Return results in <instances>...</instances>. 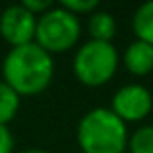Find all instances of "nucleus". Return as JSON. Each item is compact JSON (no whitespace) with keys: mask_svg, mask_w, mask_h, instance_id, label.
Segmentation results:
<instances>
[{"mask_svg":"<svg viewBox=\"0 0 153 153\" xmlns=\"http://www.w3.org/2000/svg\"><path fill=\"white\" fill-rule=\"evenodd\" d=\"M4 82L22 97L37 95L49 87L54 64L51 52L37 43H27L22 47H12L2 64Z\"/></svg>","mask_w":153,"mask_h":153,"instance_id":"nucleus-1","label":"nucleus"},{"mask_svg":"<svg viewBox=\"0 0 153 153\" xmlns=\"http://www.w3.org/2000/svg\"><path fill=\"white\" fill-rule=\"evenodd\" d=\"M78 143L83 153H124L128 147L126 122L111 108L97 107L79 120Z\"/></svg>","mask_w":153,"mask_h":153,"instance_id":"nucleus-2","label":"nucleus"},{"mask_svg":"<svg viewBox=\"0 0 153 153\" xmlns=\"http://www.w3.org/2000/svg\"><path fill=\"white\" fill-rule=\"evenodd\" d=\"M118 66V52L107 41H87L79 47L74 58V74L85 85H103L114 76Z\"/></svg>","mask_w":153,"mask_h":153,"instance_id":"nucleus-3","label":"nucleus"},{"mask_svg":"<svg viewBox=\"0 0 153 153\" xmlns=\"http://www.w3.org/2000/svg\"><path fill=\"white\" fill-rule=\"evenodd\" d=\"M79 39V19L62 6L51 8L37 19L35 43L47 52H64Z\"/></svg>","mask_w":153,"mask_h":153,"instance_id":"nucleus-4","label":"nucleus"},{"mask_svg":"<svg viewBox=\"0 0 153 153\" xmlns=\"http://www.w3.org/2000/svg\"><path fill=\"white\" fill-rule=\"evenodd\" d=\"M35 29H37V18L22 4L8 6L0 16V35L12 47L33 43Z\"/></svg>","mask_w":153,"mask_h":153,"instance_id":"nucleus-5","label":"nucleus"},{"mask_svg":"<svg viewBox=\"0 0 153 153\" xmlns=\"http://www.w3.org/2000/svg\"><path fill=\"white\" fill-rule=\"evenodd\" d=\"M153 107V99L147 87L140 83H130V85L120 87L112 97L111 111L124 122H136L143 116L149 114Z\"/></svg>","mask_w":153,"mask_h":153,"instance_id":"nucleus-6","label":"nucleus"},{"mask_svg":"<svg viewBox=\"0 0 153 153\" xmlns=\"http://www.w3.org/2000/svg\"><path fill=\"white\" fill-rule=\"evenodd\" d=\"M124 64L136 76H146L153 70V45L146 41H134L124 52Z\"/></svg>","mask_w":153,"mask_h":153,"instance_id":"nucleus-7","label":"nucleus"},{"mask_svg":"<svg viewBox=\"0 0 153 153\" xmlns=\"http://www.w3.org/2000/svg\"><path fill=\"white\" fill-rule=\"evenodd\" d=\"M132 25H134V33L138 35L140 41L153 45V0L142 4L136 10Z\"/></svg>","mask_w":153,"mask_h":153,"instance_id":"nucleus-8","label":"nucleus"},{"mask_svg":"<svg viewBox=\"0 0 153 153\" xmlns=\"http://www.w3.org/2000/svg\"><path fill=\"white\" fill-rule=\"evenodd\" d=\"M116 31V22L112 18V14L108 12H95L89 18V33L93 37V41H107L111 43V39L114 37Z\"/></svg>","mask_w":153,"mask_h":153,"instance_id":"nucleus-9","label":"nucleus"},{"mask_svg":"<svg viewBox=\"0 0 153 153\" xmlns=\"http://www.w3.org/2000/svg\"><path fill=\"white\" fill-rule=\"evenodd\" d=\"M18 108H19V95L6 82H0V124L6 126L16 116Z\"/></svg>","mask_w":153,"mask_h":153,"instance_id":"nucleus-10","label":"nucleus"},{"mask_svg":"<svg viewBox=\"0 0 153 153\" xmlns=\"http://www.w3.org/2000/svg\"><path fill=\"white\" fill-rule=\"evenodd\" d=\"M130 153H153V126H142L128 138Z\"/></svg>","mask_w":153,"mask_h":153,"instance_id":"nucleus-11","label":"nucleus"},{"mask_svg":"<svg viewBox=\"0 0 153 153\" xmlns=\"http://www.w3.org/2000/svg\"><path fill=\"white\" fill-rule=\"evenodd\" d=\"M60 6L64 8V10L72 12V14H85V12H91L95 10V8L99 6L97 0H64Z\"/></svg>","mask_w":153,"mask_h":153,"instance_id":"nucleus-12","label":"nucleus"},{"mask_svg":"<svg viewBox=\"0 0 153 153\" xmlns=\"http://www.w3.org/2000/svg\"><path fill=\"white\" fill-rule=\"evenodd\" d=\"M22 6L23 8H27V10L31 12L33 16H37V14H45V12H49L51 10V0H23L22 2Z\"/></svg>","mask_w":153,"mask_h":153,"instance_id":"nucleus-13","label":"nucleus"},{"mask_svg":"<svg viewBox=\"0 0 153 153\" xmlns=\"http://www.w3.org/2000/svg\"><path fill=\"white\" fill-rule=\"evenodd\" d=\"M14 149V138L12 132L8 130V126L0 124V153H12Z\"/></svg>","mask_w":153,"mask_h":153,"instance_id":"nucleus-14","label":"nucleus"},{"mask_svg":"<svg viewBox=\"0 0 153 153\" xmlns=\"http://www.w3.org/2000/svg\"><path fill=\"white\" fill-rule=\"evenodd\" d=\"M22 153H49V151H43V149H25Z\"/></svg>","mask_w":153,"mask_h":153,"instance_id":"nucleus-15","label":"nucleus"}]
</instances>
